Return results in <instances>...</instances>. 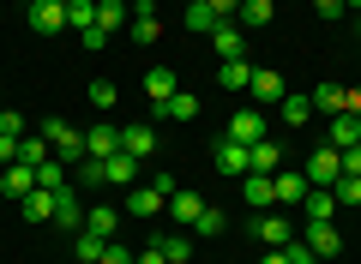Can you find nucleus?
<instances>
[{
  "mask_svg": "<svg viewBox=\"0 0 361 264\" xmlns=\"http://www.w3.org/2000/svg\"><path fill=\"white\" fill-rule=\"evenodd\" d=\"M42 139H49L54 144V156H61V163L66 168H78V163H85V132H78V126H66V120H42Z\"/></svg>",
  "mask_w": 361,
  "mask_h": 264,
  "instance_id": "1",
  "label": "nucleus"
},
{
  "mask_svg": "<svg viewBox=\"0 0 361 264\" xmlns=\"http://www.w3.org/2000/svg\"><path fill=\"white\" fill-rule=\"evenodd\" d=\"M247 108H259V114H271L277 102L289 96V84H283V73H271V66H253V84H247Z\"/></svg>",
  "mask_w": 361,
  "mask_h": 264,
  "instance_id": "2",
  "label": "nucleus"
},
{
  "mask_svg": "<svg viewBox=\"0 0 361 264\" xmlns=\"http://www.w3.org/2000/svg\"><path fill=\"white\" fill-rule=\"evenodd\" d=\"M301 175H307V187H337V180H343V151L319 144V151L307 156V168H301Z\"/></svg>",
  "mask_w": 361,
  "mask_h": 264,
  "instance_id": "3",
  "label": "nucleus"
},
{
  "mask_svg": "<svg viewBox=\"0 0 361 264\" xmlns=\"http://www.w3.org/2000/svg\"><path fill=\"white\" fill-rule=\"evenodd\" d=\"M223 139H235V144H247V151H253L259 139H271V126H265V114H259V108H235Z\"/></svg>",
  "mask_w": 361,
  "mask_h": 264,
  "instance_id": "4",
  "label": "nucleus"
},
{
  "mask_svg": "<svg viewBox=\"0 0 361 264\" xmlns=\"http://www.w3.org/2000/svg\"><path fill=\"white\" fill-rule=\"evenodd\" d=\"M301 240H307V252H313V258H325V264L343 252V234H337L331 222H301Z\"/></svg>",
  "mask_w": 361,
  "mask_h": 264,
  "instance_id": "5",
  "label": "nucleus"
},
{
  "mask_svg": "<svg viewBox=\"0 0 361 264\" xmlns=\"http://www.w3.org/2000/svg\"><path fill=\"white\" fill-rule=\"evenodd\" d=\"M325 144H331V151H355V144H361V114H355V108L331 114V126H325Z\"/></svg>",
  "mask_w": 361,
  "mask_h": 264,
  "instance_id": "6",
  "label": "nucleus"
},
{
  "mask_svg": "<svg viewBox=\"0 0 361 264\" xmlns=\"http://www.w3.org/2000/svg\"><path fill=\"white\" fill-rule=\"evenodd\" d=\"M211 49H217V61H247V37L235 18H217V30H211Z\"/></svg>",
  "mask_w": 361,
  "mask_h": 264,
  "instance_id": "7",
  "label": "nucleus"
},
{
  "mask_svg": "<svg viewBox=\"0 0 361 264\" xmlns=\"http://www.w3.org/2000/svg\"><path fill=\"white\" fill-rule=\"evenodd\" d=\"M211 156H217V168H223L229 180H247V175H253V156H247V144H235V139H217V151H211Z\"/></svg>",
  "mask_w": 361,
  "mask_h": 264,
  "instance_id": "8",
  "label": "nucleus"
},
{
  "mask_svg": "<svg viewBox=\"0 0 361 264\" xmlns=\"http://www.w3.org/2000/svg\"><path fill=\"white\" fill-rule=\"evenodd\" d=\"M163 210H169V222H175V228H193V222H199V210H205V199H199V192H187V187H175Z\"/></svg>",
  "mask_w": 361,
  "mask_h": 264,
  "instance_id": "9",
  "label": "nucleus"
},
{
  "mask_svg": "<svg viewBox=\"0 0 361 264\" xmlns=\"http://www.w3.org/2000/svg\"><path fill=\"white\" fill-rule=\"evenodd\" d=\"M253 234L265 240V246H289V240H295V222H289L283 210H259V222H253Z\"/></svg>",
  "mask_w": 361,
  "mask_h": 264,
  "instance_id": "10",
  "label": "nucleus"
},
{
  "mask_svg": "<svg viewBox=\"0 0 361 264\" xmlns=\"http://www.w3.org/2000/svg\"><path fill=\"white\" fill-rule=\"evenodd\" d=\"M163 192H157L151 187V180H145V187H133V199H127V216H133V222H157V216H163Z\"/></svg>",
  "mask_w": 361,
  "mask_h": 264,
  "instance_id": "11",
  "label": "nucleus"
},
{
  "mask_svg": "<svg viewBox=\"0 0 361 264\" xmlns=\"http://www.w3.org/2000/svg\"><path fill=\"white\" fill-rule=\"evenodd\" d=\"M157 37H163V18H157V6H151V0H133V42H145V49H151Z\"/></svg>",
  "mask_w": 361,
  "mask_h": 264,
  "instance_id": "12",
  "label": "nucleus"
},
{
  "mask_svg": "<svg viewBox=\"0 0 361 264\" xmlns=\"http://www.w3.org/2000/svg\"><path fill=\"white\" fill-rule=\"evenodd\" d=\"M151 108H157V120H180V126L199 120V96H193V90H175L169 102H151Z\"/></svg>",
  "mask_w": 361,
  "mask_h": 264,
  "instance_id": "13",
  "label": "nucleus"
},
{
  "mask_svg": "<svg viewBox=\"0 0 361 264\" xmlns=\"http://www.w3.org/2000/svg\"><path fill=\"white\" fill-rule=\"evenodd\" d=\"M121 151L133 156V163H145V156L157 151V126L145 120V126H121Z\"/></svg>",
  "mask_w": 361,
  "mask_h": 264,
  "instance_id": "14",
  "label": "nucleus"
},
{
  "mask_svg": "<svg viewBox=\"0 0 361 264\" xmlns=\"http://www.w3.org/2000/svg\"><path fill=\"white\" fill-rule=\"evenodd\" d=\"M30 25H37L42 37L66 30V0H30Z\"/></svg>",
  "mask_w": 361,
  "mask_h": 264,
  "instance_id": "15",
  "label": "nucleus"
},
{
  "mask_svg": "<svg viewBox=\"0 0 361 264\" xmlns=\"http://www.w3.org/2000/svg\"><path fill=\"white\" fill-rule=\"evenodd\" d=\"M85 234L115 240V234H121V210H115V204H90V210H85Z\"/></svg>",
  "mask_w": 361,
  "mask_h": 264,
  "instance_id": "16",
  "label": "nucleus"
},
{
  "mask_svg": "<svg viewBox=\"0 0 361 264\" xmlns=\"http://www.w3.org/2000/svg\"><path fill=\"white\" fill-rule=\"evenodd\" d=\"M18 210H25V222H30V228H42V222H54V192H49V187H37V192H25V199H18Z\"/></svg>",
  "mask_w": 361,
  "mask_h": 264,
  "instance_id": "17",
  "label": "nucleus"
},
{
  "mask_svg": "<svg viewBox=\"0 0 361 264\" xmlns=\"http://www.w3.org/2000/svg\"><path fill=\"white\" fill-rule=\"evenodd\" d=\"M85 151L97 156V163H109V156L121 151V126H109V120H103V126H90V132H85Z\"/></svg>",
  "mask_w": 361,
  "mask_h": 264,
  "instance_id": "18",
  "label": "nucleus"
},
{
  "mask_svg": "<svg viewBox=\"0 0 361 264\" xmlns=\"http://www.w3.org/2000/svg\"><path fill=\"white\" fill-rule=\"evenodd\" d=\"M0 192L6 199H25V192H37V168H25V163H6V175H0Z\"/></svg>",
  "mask_w": 361,
  "mask_h": 264,
  "instance_id": "19",
  "label": "nucleus"
},
{
  "mask_svg": "<svg viewBox=\"0 0 361 264\" xmlns=\"http://www.w3.org/2000/svg\"><path fill=\"white\" fill-rule=\"evenodd\" d=\"M241 199L253 204V210H271V204H277V180H271V175H247L241 180Z\"/></svg>",
  "mask_w": 361,
  "mask_h": 264,
  "instance_id": "20",
  "label": "nucleus"
},
{
  "mask_svg": "<svg viewBox=\"0 0 361 264\" xmlns=\"http://www.w3.org/2000/svg\"><path fill=\"white\" fill-rule=\"evenodd\" d=\"M331 210H337V192H331V187H307L301 216H307V222H331Z\"/></svg>",
  "mask_w": 361,
  "mask_h": 264,
  "instance_id": "21",
  "label": "nucleus"
},
{
  "mask_svg": "<svg viewBox=\"0 0 361 264\" xmlns=\"http://www.w3.org/2000/svg\"><path fill=\"white\" fill-rule=\"evenodd\" d=\"M54 222H61V228H85V204H78V192H73V187L54 192Z\"/></svg>",
  "mask_w": 361,
  "mask_h": 264,
  "instance_id": "22",
  "label": "nucleus"
},
{
  "mask_svg": "<svg viewBox=\"0 0 361 264\" xmlns=\"http://www.w3.org/2000/svg\"><path fill=\"white\" fill-rule=\"evenodd\" d=\"M277 120H283V126H307V120H313V96H301V90H289V96L277 102Z\"/></svg>",
  "mask_w": 361,
  "mask_h": 264,
  "instance_id": "23",
  "label": "nucleus"
},
{
  "mask_svg": "<svg viewBox=\"0 0 361 264\" xmlns=\"http://www.w3.org/2000/svg\"><path fill=\"white\" fill-rule=\"evenodd\" d=\"M175 90H180V78L169 73V66H151V73H145V96H151V102H169Z\"/></svg>",
  "mask_w": 361,
  "mask_h": 264,
  "instance_id": "24",
  "label": "nucleus"
},
{
  "mask_svg": "<svg viewBox=\"0 0 361 264\" xmlns=\"http://www.w3.org/2000/svg\"><path fill=\"white\" fill-rule=\"evenodd\" d=\"M247 156H253V175H277V163H283V144H277V139H259Z\"/></svg>",
  "mask_w": 361,
  "mask_h": 264,
  "instance_id": "25",
  "label": "nucleus"
},
{
  "mask_svg": "<svg viewBox=\"0 0 361 264\" xmlns=\"http://www.w3.org/2000/svg\"><path fill=\"white\" fill-rule=\"evenodd\" d=\"M157 246H163V258L169 264H187V258H193V240H187V234H169V228H157Z\"/></svg>",
  "mask_w": 361,
  "mask_h": 264,
  "instance_id": "26",
  "label": "nucleus"
},
{
  "mask_svg": "<svg viewBox=\"0 0 361 264\" xmlns=\"http://www.w3.org/2000/svg\"><path fill=\"white\" fill-rule=\"evenodd\" d=\"M18 163H25V168H42V163H54V144L42 139V132H37V139H18Z\"/></svg>",
  "mask_w": 361,
  "mask_h": 264,
  "instance_id": "27",
  "label": "nucleus"
},
{
  "mask_svg": "<svg viewBox=\"0 0 361 264\" xmlns=\"http://www.w3.org/2000/svg\"><path fill=\"white\" fill-rule=\"evenodd\" d=\"M103 168H109V187H133V180H139V163H133L127 151H115Z\"/></svg>",
  "mask_w": 361,
  "mask_h": 264,
  "instance_id": "28",
  "label": "nucleus"
},
{
  "mask_svg": "<svg viewBox=\"0 0 361 264\" xmlns=\"http://www.w3.org/2000/svg\"><path fill=\"white\" fill-rule=\"evenodd\" d=\"M271 180H277V204H301L307 199V175H283V168H277Z\"/></svg>",
  "mask_w": 361,
  "mask_h": 264,
  "instance_id": "29",
  "label": "nucleus"
},
{
  "mask_svg": "<svg viewBox=\"0 0 361 264\" xmlns=\"http://www.w3.org/2000/svg\"><path fill=\"white\" fill-rule=\"evenodd\" d=\"M217 84L223 90H247V84H253V66H247V61H223L217 66Z\"/></svg>",
  "mask_w": 361,
  "mask_h": 264,
  "instance_id": "30",
  "label": "nucleus"
},
{
  "mask_svg": "<svg viewBox=\"0 0 361 264\" xmlns=\"http://www.w3.org/2000/svg\"><path fill=\"white\" fill-rule=\"evenodd\" d=\"M343 108H349V90H337V84L313 90V114H343Z\"/></svg>",
  "mask_w": 361,
  "mask_h": 264,
  "instance_id": "31",
  "label": "nucleus"
},
{
  "mask_svg": "<svg viewBox=\"0 0 361 264\" xmlns=\"http://www.w3.org/2000/svg\"><path fill=\"white\" fill-rule=\"evenodd\" d=\"M127 18H133V13H127V0H97V25H103L109 37H115V30L127 25Z\"/></svg>",
  "mask_w": 361,
  "mask_h": 264,
  "instance_id": "32",
  "label": "nucleus"
},
{
  "mask_svg": "<svg viewBox=\"0 0 361 264\" xmlns=\"http://www.w3.org/2000/svg\"><path fill=\"white\" fill-rule=\"evenodd\" d=\"M235 25H247V30H265V25H271V0H241Z\"/></svg>",
  "mask_w": 361,
  "mask_h": 264,
  "instance_id": "33",
  "label": "nucleus"
},
{
  "mask_svg": "<svg viewBox=\"0 0 361 264\" xmlns=\"http://www.w3.org/2000/svg\"><path fill=\"white\" fill-rule=\"evenodd\" d=\"M97 25V0H66V30H90Z\"/></svg>",
  "mask_w": 361,
  "mask_h": 264,
  "instance_id": "34",
  "label": "nucleus"
},
{
  "mask_svg": "<svg viewBox=\"0 0 361 264\" xmlns=\"http://www.w3.org/2000/svg\"><path fill=\"white\" fill-rule=\"evenodd\" d=\"M187 30H205V37L217 30V13H211L205 0H187Z\"/></svg>",
  "mask_w": 361,
  "mask_h": 264,
  "instance_id": "35",
  "label": "nucleus"
},
{
  "mask_svg": "<svg viewBox=\"0 0 361 264\" xmlns=\"http://www.w3.org/2000/svg\"><path fill=\"white\" fill-rule=\"evenodd\" d=\"M37 187H49V192L73 187V180H66V163H61V156H54V163H42V168H37Z\"/></svg>",
  "mask_w": 361,
  "mask_h": 264,
  "instance_id": "36",
  "label": "nucleus"
},
{
  "mask_svg": "<svg viewBox=\"0 0 361 264\" xmlns=\"http://www.w3.org/2000/svg\"><path fill=\"white\" fill-rule=\"evenodd\" d=\"M103 246H109V240H97V234H85V228H78V264H103Z\"/></svg>",
  "mask_w": 361,
  "mask_h": 264,
  "instance_id": "37",
  "label": "nucleus"
},
{
  "mask_svg": "<svg viewBox=\"0 0 361 264\" xmlns=\"http://www.w3.org/2000/svg\"><path fill=\"white\" fill-rule=\"evenodd\" d=\"M193 228H199V234H229V216H223L217 204H205V210H199V222H193Z\"/></svg>",
  "mask_w": 361,
  "mask_h": 264,
  "instance_id": "38",
  "label": "nucleus"
},
{
  "mask_svg": "<svg viewBox=\"0 0 361 264\" xmlns=\"http://www.w3.org/2000/svg\"><path fill=\"white\" fill-rule=\"evenodd\" d=\"M115 96H121V90L109 84V78H90V108H103V114H109V108H115Z\"/></svg>",
  "mask_w": 361,
  "mask_h": 264,
  "instance_id": "39",
  "label": "nucleus"
},
{
  "mask_svg": "<svg viewBox=\"0 0 361 264\" xmlns=\"http://www.w3.org/2000/svg\"><path fill=\"white\" fill-rule=\"evenodd\" d=\"M78 180H85V187H109V168L97 163V156H85V163H78Z\"/></svg>",
  "mask_w": 361,
  "mask_h": 264,
  "instance_id": "40",
  "label": "nucleus"
},
{
  "mask_svg": "<svg viewBox=\"0 0 361 264\" xmlns=\"http://www.w3.org/2000/svg\"><path fill=\"white\" fill-rule=\"evenodd\" d=\"M331 192H337V204H361V175H343Z\"/></svg>",
  "mask_w": 361,
  "mask_h": 264,
  "instance_id": "41",
  "label": "nucleus"
},
{
  "mask_svg": "<svg viewBox=\"0 0 361 264\" xmlns=\"http://www.w3.org/2000/svg\"><path fill=\"white\" fill-rule=\"evenodd\" d=\"M0 132H6V139H25V114H18V108H0Z\"/></svg>",
  "mask_w": 361,
  "mask_h": 264,
  "instance_id": "42",
  "label": "nucleus"
},
{
  "mask_svg": "<svg viewBox=\"0 0 361 264\" xmlns=\"http://www.w3.org/2000/svg\"><path fill=\"white\" fill-rule=\"evenodd\" d=\"M283 252H289V264H325V258H313V252H307V240H301V234H295V240H289V246H283Z\"/></svg>",
  "mask_w": 361,
  "mask_h": 264,
  "instance_id": "43",
  "label": "nucleus"
},
{
  "mask_svg": "<svg viewBox=\"0 0 361 264\" xmlns=\"http://www.w3.org/2000/svg\"><path fill=\"white\" fill-rule=\"evenodd\" d=\"M313 13H319V18H325V25H331V18H343V13H349V6H343V0H313Z\"/></svg>",
  "mask_w": 361,
  "mask_h": 264,
  "instance_id": "44",
  "label": "nucleus"
},
{
  "mask_svg": "<svg viewBox=\"0 0 361 264\" xmlns=\"http://www.w3.org/2000/svg\"><path fill=\"white\" fill-rule=\"evenodd\" d=\"M78 37H85V49H90V54H97V49H109V30H103V25H90V30H78Z\"/></svg>",
  "mask_w": 361,
  "mask_h": 264,
  "instance_id": "45",
  "label": "nucleus"
},
{
  "mask_svg": "<svg viewBox=\"0 0 361 264\" xmlns=\"http://www.w3.org/2000/svg\"><path fill=\"white\" fill-rule=\"evenodd\" d=\"M103 264H133V252L121 246V240H109V246H103Z\"/></svg>",
  "mask_w": 361,
  "mask_h": 264,
  "instance_id": "46",
  "label": "nucleus"
},
{
  "mask_svg": "<svg viewBox=\"0 0 361 264\" xmlns=\"http://www.w3.org/2000/svg\"><path fill=\"white\" fill-rule=\"evenodd\" d=\"M133 264H169V258H163V246H157V240H145V246H139V258H133Z\"/></svg>",
  "mask_w": 361,
  "mask_h": 264,
  "instance_id": "47",
  "label": "nucleus"
},
{
  "mask_svg": "<svg viewBox=\"0 0 361 264\" xmlns=\"http://www.w3.org/2000/svg\"><path fill=\"white\" fill-rule=\"evenodd\" d=\"M205 6H211L217 18H235V13H241V0H205Z\"/></svg>",
  "mask_w": 361,
  "mask_h": 264,
  "instance_id": "48",
  "label": "nucleus"
},
{
  "mask_svg": "<svg viewBox=\"0 0 361 264\" xmlns=\"http://www.w3.org/2000/svg\"><path fill=\"white\" fill-rule=\"evenodd\" d=\"M0 163H18V139H6V132H0Z\"/></svg>",
  "mask_w": 361,
  "mask_h": 264,
  "instance_id": "49",
  "label": "nucleus"
},
{
  "mask_svg": "<svg viewBox=\"0 0 361 264\" xmlns=\"http://www.w3.org/2000/svg\"><path fill=\"white\" fill-rule=\"evenodd\" d=\"M259 264H289V252L283 246H265V252H259Z\"/></svg>",
  "mask_w": 361,
  "mask_h": 264,
  "instance_id": "50",
  "label": "nucleus"
},
{
  "mask_svg": "<svg viewBox=\"0 0 361 264\" xmlns=\"http://www.w3.org/2000/svg\"><path fill=\"white\" fill-rule=\"evenodd\" d=\"M343 175H361V144H355V151H343Z\"/></svg>",
  "mask_w": 361,
  "mask_h": 264,
  "instance_id": "51",
  "label": "nucleus"
},
{
  "mask_svg": "<svg viewBox=\"0 0 361 264\" xmlns=\"http://www.w3.org/2000/svg\"><path fill=\"white\" fill-rule=\"evenodd\" d=\"M343 6H355V13H361V0H343Z\"/></svg>",
  "mask_w": 361,
  "mask_h": 264,
  "instance_id": "52",
  "label": "nucleus"
},
{
  "mask_svg": "<svg viewBox=\"0 0 361 264\" xmlns=\"http://www.w3.org/2000/svg\"><path fill=\"white\" fill-rule=\"evenodd\" d=\"M355 30H361V25H355Z\"/></svg>",
  "mask_w": 361,
  "mask_h": 264,
  "instance_id": "53",
  "label": "nucleus"
}]
</instances>
